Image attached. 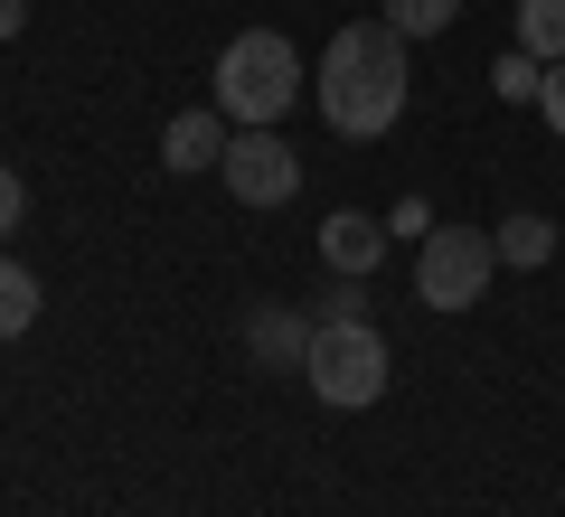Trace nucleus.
I'll return each mask as SVG.
<instances>
[{"mask_svg": "<svg viewBox=\"0 0 565 517\" xmlns=\"http://www.w3.org/2000/svg\"><path fill=\"white\" fill-rule=\"evenodd\" d=\"M396 114H405V39L386 20H349L321 47V122L349 141H377L396 132Z\"/></svg>", "mask_w": 565, "mask_h": 517, "instance_id": "nucleus-1", "label": "nucleus"}, {"mask_svg": "<svg viewBox=\"0 0 565 517\" xmlns=\"http://www.w3.org/2000/svg\"><path fill=\"white\" fill-rule=\"evenodd\" d=\"M217 114L236 122V132H274L292 104H302V57H292V39L282 29H245V39L217 47Z\"/></svg>", "mask_w": 565, "mask_h": 517, "instance_id": "nucleus-2", "label": "nucleus"}, {"mask_svg": "<svg viewBox=\"0 0 565 517\" xmlns=\"http://www.w3.org/2000/svg\"><path fill=\"white\" fill-rule=\"evenodd\" d=\"M302 377H311V396H321V405H340V414L377 405V396H386V377H396V367H386L377 320H321V330H311Z\"/></svg>", "mask_w": 565, "mask_h": 517, "instance_id": "nucleus-3", "label": "nucleus"}, {"mask_svg": "<svg viewBox=\"0 0 565 517\" xmlns=\"http://www.w3.org/2000/svg\"><path fill=\"white\" fill-rule=\"evenodd\" d=\"M490 273H500V245L481 226H434L424 255H415V301L424 311H471L490 292Z\"/></svg>", "mask_w": 565, "mask_h": 517, "instance_id": "nucleus-4", "label": "nucleus"}, {"mask_svg": "<svg viewBox=\"0 0 565 517\" xmlns=\"http://www.w3.org/2000/svg\"><path fill=\"white\" fill-rule=\"evenodd\" d=\"M217 170H226V189H236L245 207H282L292 189H302V151H292L282 132H236Z\"/></svg>", "mask_w": 565, "mask_h": 517, "instance_id": "nucleus-5", "label": "nucleus"}, {"mask_svg": "<svg viewBox=\"0 0 565 517\" xmlns=\"http://www.w3.org/2000/svg\"><path fill=\"white\" fill-rule=\"evenodd\" d=\"M226 141H236V122L207 104V114H170V132H161V160L170 170H217L226 160Z\"/></svg>", "mask_w": 565, "mask_h": 517, "instance_id": "nucleus-6", "label": "nucleus"}, {"mask_svg": "<svg viewBox=\"0 0 565 517\" xmlns=\"http://www.w3.org/2000/svg\"><path fill=\"white\" fill-rule=\"evenodd\" d=\"M321 255L340 263L349 282H359V273H377V255H386V226H377V217H359V207H340V217H321Z\"/></svg>", "mask_w": 565, "mask_h": 517, "instance_id": "nucleus-7", "label": "nucleus"}, {"mask_svg": "<svg viewBox=\"0 0 565 517\" xmlns=\"http://www.w3.org/2000/svg\"><path fill=\"white\" fill-rule=\"evenodd\" d=\"M245 338H255L264 367H302L311 358V320L302 311H255V330H245Z\"/></svg>", "mask_w": 565, "mask_h": 517, "instance_id": "nucleus-8", "label": "nucleus"}, {"mask_svg": "<svg viewBox=\"0 0 565 517\" xmlns=\"http://www.w3.org/2000/svg\"><path fill=\"white\" fill-rule=\"evenodd\" d=\"M519 47H527L537 66L565 57V0H519Z\"/></svg>", "mask_w": 565, "mask_h": 517, "instance_id": "nucleus-9", "label": "nucleus"}, {"mask_svg": "<svg viewBox=\"0 0 565 517\" xmlns=\"http://www.w3.org/2000/svg\"><path fill=\"white\" fill-rule=\"evenodd\" d=\"M29 320H39V273L0 255V338H20Z\"/></svg>", "mask_w": 565, "mask_h": 517, "instance_id": "nucleus-10", "label": "nucleus"}, {"mask_svg": "<svg viewBox=\"0 0 565 517\" xmlns=\"http://www.w3.org/2000/svg\"><path fill=\"white\" fill-rule=\"evenodd\" d=\"M452 20H462V0H386V29L396 39H444Z\"/></svg>", "mask_w": 565, "mask_h": 517, "instance_id": "nucleus-11", "label": "nucleus"}, {"mask_svg": "<svg viewBox=\"0 0 565 517\" xmlns=\"http://www.w3.org/2000/svg\"><path fill=\"white\" fill-rule=\"evenodd\" d=\"M490 245H500V263H546V255H556V226H546V217H500Z\"/></svg>", "mask_w": 565, "mask_h": 517, "instance_id": "nucleus-12", "label": "nucleus"}, {"mask_svg": "<svg viewBox=\"0 0 565 517\" xmlns=\"http://www.w3.org/2000/svg\"><path fill=\"white\" fill-rule=\"evenodd\" d=\"M490 76H500V95H509V104H537V76H546V66L527 57V47H509V57L490 66Z\"/></svg>", "mask_w": 565, "mask_h": 517, "instance_id": "nucleus-13", "label": "nucleus"}, {"mask_svg": "<svg viewBox=\"0 0 565 517\" xmlns=\"http://www.w3.org/2000/svg\"><path fill=\"white\" fill-rule=\"evenodd\" d=\"M537 114H546V132L565 141V57L546 66V76H537Z\"/></svg>", "mask_w": 565, "mask_h": 517, "instance_id": "nucleus-14", "label": "nucleus"}, {"mask_svg": "<svg viewBox=\"0 0 565 517\" xmlns=\"http://www.w3.org/2000/svg\"><path fill=\"white\" fill-rule=\"evenodd\" d=\"M20 217H29V189H20V170H0V245H10Z\"/></svg>", "mask_w": 565, "mask_h": 517, "instance_id": "nucleus-15", "label": "nucleus"}, {"mask_svg": "<svg viewBox=\"0 0 565 517\" xmlns=\"http://www.w3.org/2000/svg\"><path fill=\"white\" fill-rule=\"evenodd\" d=\"M29 20V0H0V39H10V29H20Z\"/></svg>", "mask_w": 565, "mask_h": 517, "instance_id": "nucleus-16", "label": "nucleus"}]
</instances>
